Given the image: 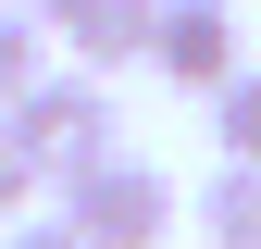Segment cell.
<instances>
[{
    "mask_svg": "<svg viewBox=\"0 0 261 249\" xmlns=\"http://www.w3.org/2000/svg\"><path fill=\"white\" fill-rule=\"evenodd\" d=\"M50 187H62V225H75L87 249H162L174 237V175L137 162V150H100V162L50 175Z\"/></svg>",
    "mask_w": 261,
    "mask_h": 249,
    "instance_id": "1",
    "label": "cell"
},
{
    "mask_svg": "<svg viewBox=\"0 0 261 249\" xmlns=\"http://www.w3.org/2000/svg\"><path fill=\"white\" fill-rule=\"evenodd\" d=\"M13 137L38 150L50 175H75V162H100V150H124V112H112V75H87V62H50L38 87L13 100Z\"/></svg>",
    "mask_w": 261,
    "mask_h": 249,
    "instance_id": "2",
    "label": "cell"
},
{
    "mask_svg": "<svg viewBox=\"0 0 261 249\" xmlns=\"http://www.w3.org/2000/svg\"><path fill=\"white\" fill-rule=\"evenodd\" d=\"M149 75L187 87V100H212V87L237 75V0H162V25H149Z\"/></svg>",
    "mask_w": 261,
    "mask_h": 249,
    "instance_id": "3",
    "label": "cell"
},
{
    "mask_svg": "<svg viewBox=\"0 0 261 249\" xmlns=\"http://www.w3.org/2000/svg\"><path fill=\"white\" fill-rule=\"evenodd\" d=\"M149 25H162V0H75L50 38L75 50L87 75H124V62H149Z\"/></svg>",
    "mask_w": 261,
    "mask_h": 249,
    "instance_id": "4",
    "label": "cell"
},
{
    "mask_svg": "<svg viewBox=\"0 0 261 249\" xmlns=\"http://www.w3.org/2000/svg\"><path fill=\"white\" fill-rule=\"evenodd\" d=\"M199 237H212V249H261V175H249V162H224V175L199 187Z\"/></svg>",
    "mask_w": 261,
    "mask_h": 249,
    "instance_id": "5",
    "label": "cell"
},
{
    "mask_svg": "<svg viewBox=\"0 0 261 249\" xmlns=\"http://www.w3.org/2000/svg\"><path fill=\"white\" fill-rule=\"evenodd\" d=\"M212 137H224V162L261 175V62H237V75L212 87Z\"/></svg>",
    "mask_w": 261,
    "mask_h": 249,
    "instance_id": "6",
    "label": "cell"
},
{
    "mask_svg": "<svg viewBox=\"0 0 261 249\" xmlns=\"http://www.w3.org/2000/svg\"><path fill=\"white\" fill-rule=\"evenodd\" d=\"M38 75H50V25L25 13V0H0V112H13Z\"/></svg>",
    "mask_w": 261,
    "mask_h": 249,
    "instance_id": "7",
    "label": "cell"
},
{
    "mask_svg": "<svg viewBox=\"0 0 261 249\" xmlns=\"http://www.w3.org/2000/svg\"><path fill=\"white\" fill-rule=\"evenodd\" d=\"M38 187H50V162L13 137V112H0V225H25V212H38Z\"/></svg>",
    "mask_w": 261,
    "mask_h": 249,
    "instance_id": "8",
    "label": "cell"
},
{
    "mask_svg": "<svg viewBox=\"0 0 261 249\" xmlns=\"http://www.w3.org/2000/svg\"><path fill=\"white\" fill-rule=\"evenodd\" d=\"M0 249H87V237H75V225L50 212V225H0Z\"/></svg>",
    "mask_w": 261,
    "mask_h": 249,
    "instance_id": "9",
    "label": "cell"
},
{
    "mask_svg": "<svg viewBox=\"0 0 261 249\" xmlns=\"http://www.w3.org/2000/svg\"><path fill=\"white\" fill-rule=\"evenodd\" d=\"M25 13H38V25H62V13H75V0H25Z\"/></svg>",
    "mask_w": 261,
    "mask_h": 249,
    "instance_id": "10",
    "label": "cell"
}]
</instances>
